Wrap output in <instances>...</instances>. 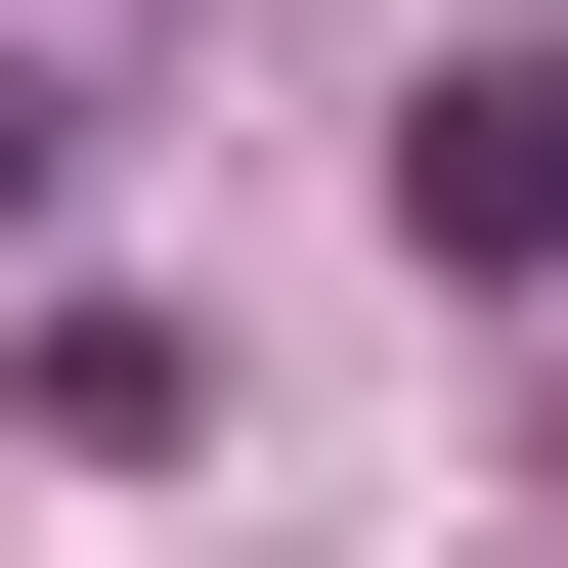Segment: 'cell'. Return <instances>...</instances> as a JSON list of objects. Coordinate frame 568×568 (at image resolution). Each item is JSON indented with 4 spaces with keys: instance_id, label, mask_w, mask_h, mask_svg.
<instances>
[{
    "instance_id": "cell-1",
    "label": "cell",
    "mask_w": 568,
    "mask_h": 568,
    "mask_svg": "<svg viewBox=\"0 0 568 568\" xmlns=\"http://www.w3.org/2000/svg\"><path fill=\"white\" fill-rule=\"evenodd\" d=\"M394 175H437V263H568V0H525V44H481V88H437V132H394Z\"/></svg>"
}]
</instances>
